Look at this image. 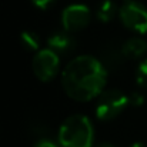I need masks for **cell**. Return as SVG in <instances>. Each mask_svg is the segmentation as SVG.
Instances as JSON below:
<instances>
[{
  "label": "cell",
  "instance_id": "cell-1",
  "mask_svg": "<svg viewBox=\"0 0 147 147\" xmlns=\"http://www.w3.org/2000/svg\"><path fill=\"white\" fill-rule=\"evenodd\" d=\"M107 71L103 63L93 56L74 57L61 73V84L69 97L89 101L98 97L106 86Z\"/></svg>",
  "mask_w": 147,
  "mask_h": 147
},
{
  "label": "cell",
  "instance_id": "cell-2",
  "mask_svg": "<svg viewBox=\"0 0 147 147\" xmlns=\"http://www.w3.org/2000/svg\"><path fill=\"white\" fill-rule=\"evenodd\" d=\"M94 142V127L92 120L83 114L67 117L59 130L61 147H92Z\"/></svg>",
  "mask_w": 147,
  "mask_h": 147
},
{
  "label": "cell",
  "instance_id": "cell-3",
  "mask_svg": "<svg viewBox=\"0 0 147 147\" xmlns=\"http://www.w3.org/2000/svg\"><path fill=\"white\" fill-rule=\"evenodd\" d=\"M127 104H130L129 96H126L121 90L117 89L103 90L96 104V116L103 121L113 120L123 113Z\"/></svg>",
  "mask_w": 147,
  "mask_h": 147
},
{
  "label": "cell",
  "instance_id": "cell-4",
  "mask_svg": "<svg viewBox=\"0 0 147 147\" xmlns=\"http://www.w3.org/2000/svg\"><path fill=\"white\" fill-rule=\"evenodd\" d=\"M121 23L137 33H147V9L136 0H124L119 9Z\"/></svg>",
  "mask_w": 147,
  "mask_h": 147
},
{
  "label": "cell",
  "instance_id": "cell-5",
  "mask_svg": "<svg viewBox=\"0 0 147 147\" xmlns=\"http://www.w3.org/2000/svg\"><path fill=\"white\" fill-rule=\"evenodd\" d=\"M60 69V56L56 54L53 50L43 49L37 51V54L33 57V71L36 77L42 82L53 80Z\"/></svg>",
  "mask_w": 147,
  "mask_h": 147
},
{
  "label": "cell",
  "instance_id": "cell-6",
  "mask_svg": "<svg viewBox=\"0 0 147 147\" xmlns=\"http://www.w3.org/2000/svg\"><path fill=\"white\" fill-rule=\"evenodd\" d=\"M92 13L84 4L67 6L61 13V24L67 32H77L84 29L90 22Z\"/></svg>",
  "mask_w": 147,
  "mask_h": 147
},
{
  "label": "cell",
  "instance_id": "cell-7",
  "mask_svg": "<svg viewBox=\"0 0 147 147\" xmlns=\"http://www.w3.org/2000/svg\"><path fill=\"white\" fill-rule=\"evenodd\" d=\"M47 47L53 50L56 54L59 56H66L69 53H71L76 47V40L74 37L67 32H54L53 34H50L47 39Z\"/></svg>",
  "mask_w": 147,
  "mask_h": 147
},
{
  "label": "cell",
  "instance_id": "cell-8",
  "mask_svg": "<svg viewBox=\"0 0 147 147\" xmlns=\"http://www.w3.org/2000/svg\"><path fill=\"white\" fill-rule=\"evenodd\" d=\"M146 50H147V43L143 39L131 37L123 45L121 53H123V56H126L129 59H139V57H142L146 53Z\"/></svg>",
  "mask_w": 147,
  "mask_h": 147
},
{
  "label": "cell",
  "instance_id": "cell-9",
  "mask_svg": "<svg viewBox=\"0 0 147 147\" xmlns=\"http://www.w3.org/2000/svg\"><path fill=\"white\" fill-rule=\"evenodd\" d=\"M117 14V6L114 4V1L111 0H104L97 9V19L100 22L106 23L114 19V16Z\"/></svg>",
  "mask_w": 147,
  "mask_h": 147
},
{
  "label": "cell",
  "instance_id": "cell-10",
  "mask_svg": "<svg viewBox=\"0 0 147 147\" xmlns=\"http://www.w3.org/2000/svg\"><path fill=\"white\" fill-rule=\"evenodd\" d=\"M20 43L22 46L29 51H36L40 46V39L39 36L34 33V32H30V30H26L20 34Z\"/></svg>",
  "mask_w": 147,
  "mask_h": 147
},
{
  "label": "cell",
  "instance_id": "cell-11",
  "mask_svg": "<svg viewBox=\"0 0 147 147\" xmlns=\"http://www.w3.org/2000/svg\"><path fill=\"white\" fill-rule=\"evenodd\" d=\"M136 82L140 87L147 89V59L139 64L136 70Z\"/></svg>",
  "mask_w": 147,
  "mask_h": 147
},
{
  "label": "cell",
  "instance_id": "cell-12",
  "mask_svg": "<svg viewBox=\"0 0 147 147\" xmlns=\"http://www.w3.org/2000/svg\"><path fill=\"white\" fill-rule=\"evenodd\" d=\"M54 1H56V0H32V3H33L37 9H42V10H46V9L51 7V6L54 4Z\"/></svg>",
  "mask_w": 147,
  "mask_h": 147
},
{
  "label": "cell",
  "instance_id": "cell-13",
  "mask_svg": "<svg viewBox=\"0 0 147 147\" xmlns=\"http://www.w3.org/2000/svg\"><path fill=\"white\" fill-rule=\"evenodd\" d=\"M143 94H140V93H131L130 96H129V103L130 104H133V106H140V104H143Z\"/></svg>",
  "mask_w": 147,
  "mask_h": 147
},
{
  "label": "cell",
  "instance_id": "cell-14",
  "mask_svg": "<svg viewBox=\"0 0 147 147\" xmlns=\"http://www.w3.org/2000/svg\"><path fill=\"white\" fill-rule=\"evenodd\" d=\"M34 147H61V146H60V143H56V142H53L50 139H42V140H39L36 143Z\"/></svg>",
  "mask_w": 147,
  "mask_h": 147
},
{
  "label": "cell",
  "instance_id": "cell-15",
  "mask_svg": "<svg viewBox=\"0 0 147 147\" xmlns=\"http://www.w3.org/2000/svg\"><path fill=\"white\" fill-rule=\"evenodd\" d=\"M97 147H116V146H113V144H110V143H103V144H98Z\"/></svg>",
  "mask_w": 147,
  "mask_h": 147
},
{
  "label": "cell",
  "instance_id": "cell-16",
  "mask_svg": "<svg viewBox=\"0 0 147 147\" xmlns=\"http://www.w3.org/2000/svg\"><path fill=\"white\" fill-rule=\"evenodd\" d=\"M130 147H146V146H144L143 143H133Z\"/></svg>",
  "mask_w": 147,
  "mask_h": 147
}]
</instances>
